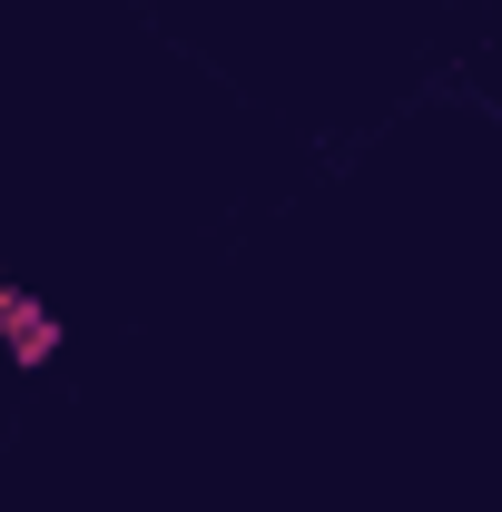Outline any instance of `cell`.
<instances>
[{"mask_svg":"<svg viewBox=\"0 0 502 512\" xmlns=\"http://www.w3.org/2000/svg\"><path fill=\"white\" fill-rule=\"evenodd\" d=\"M0 355H10V365H50V355H60V316H50L40 296H20V286L0 296Z\"/></svg>","mask_w":502,"mask_h":512,"instance_id":"1","label":"cell"},{"mask_svg":"<svg viewBox=\"0 0 502 512\" xmlns=\"http://www.w3.org/2000/svg\"><path fill=\"white\" fill-rule=\"evenodd\" d=\"M0 296H10V266H0Z\"/></svg>","mask_w":502,"mask_h":512,"instance_id":"2","label":"cell"}]
</instances>
